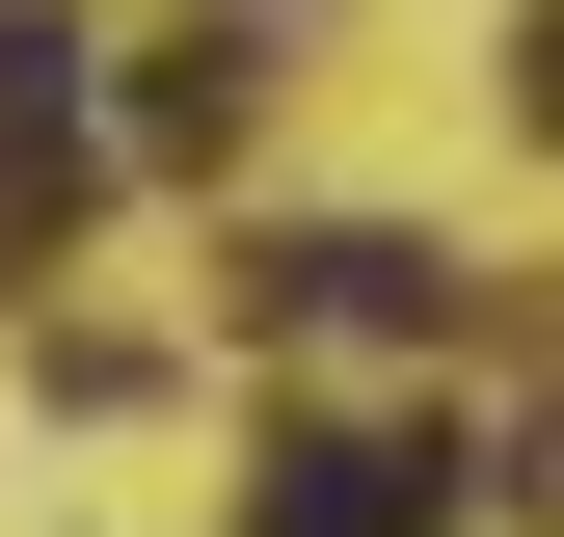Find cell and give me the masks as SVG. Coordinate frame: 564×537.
<instances>
[{"label":"cell","mask_w":564,"mask_h":537,"mask_svg":"<svg viewBox=\"0 0 564 537\" xmlns=\"http://www.w3.org/2000/svg\"><path fill=\"white\" fill-rule=\"evenodd\" d=\"M484 484H457V430H269V484H242V537H457Z\"/></svg>","instance_id":"1"},{"label":"cell","mask_w":564,"mask_h":537,"mask_svg":"<svg viewBox=\"0 0 564 537\" xmlns=\"http://www.w3.org/2000/svg\"><path fill=\"white\" fill-rule=\"evenodd\" d=\"M108 188V108H82V28H0V296L54 268V216Z\"/></svg>","instance_id":"2"},{"label":"cell","mask_w":564,"mask_h":537,"mask_svg":"<svg viewBox=\"0 0 564 537\" xmlns=\"http://www.w3.org/2000/svg\"><path fill=\"white\" fill-rule=\"evenodd\" d=\"M242 296H269V322H323V350H457V268L403 242V216H323V242H269Z\"/></svg>","instance_id":"3"},{"label":"cell","mask_w":564,"mask_h":537,"mask_svg":"<svg viewBox=\"0 0 564 537\" xmlns=\"http://www.w3.org/2000/svg\"><path fill=\"white\" fill-rule=\"evenodd\" d=\"M242 81H269V54H162V81H134V162H216V134H242Z\"/></svg>","instance_id":"4"}]
</instances>
